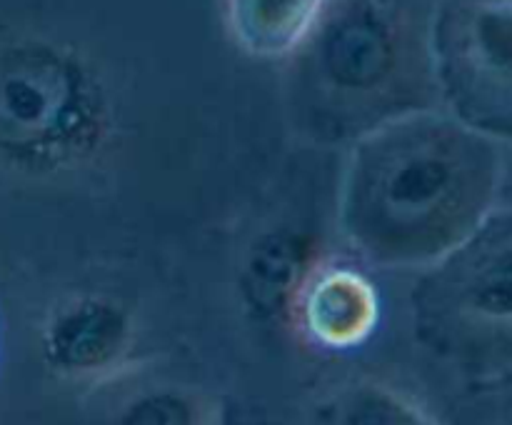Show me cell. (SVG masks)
Instances as JSON below:
<instances>
[{"instance_id":"1","label":"cell","mask_w":512,"mask_h":425,"mask_svg":"<svg viewBox=\"0 0 512 425\" xmlns=\"http://www.w3.org/2000/svg\"><path fill=\"white\" fill-rule=\"evenodd\" d=\"M493 140L445 110H403L360 135L345 170V238L378 265L430 268L490 213Z\"/></svg>"},{"instance_id":"2","label":"cell","mask_w":512,"mask_h":425,"mask_svg":"<svg viewBox=\"0 0 512 425\" xmlns=\"http://www.w3.org/2000/svg\"><path fill=\"white\" fill-rule=\"evenodd\" d=\"M413 303L420 335L440 353L512 373V210L485 215L430 265Z\"/></svg>"},{"instance_id":"3","label":"cell","mask_w":512,"mask_h":425,"mask_svg":"<svg viewBox=\"0 0 512 425\" xmlns=\"http://www.w3.org/2000/svg\"><path fill=\"white\" fill-rule=\"evenodd\" d=\"M428 50L445 110L512 143V0H433Z\"/></svg>"},{"instance_id":"4","label":"cell","mask_w":512,"mask_h":425,"mask_svg":"<svg viewBox=\"0 0 512 425\" xmlns=\"http://www.w3.org/2000/svg\"><path fill=\"white\" fill-rule=\"evenodd\" d=\"M300 318L313 340L328 348H353L378 325L375 285L348 265L318 268L298 298Z\"/></svg>"},{"instance_id":"5","label":"cell","mask_w":512,"mask_h":425,"mask_svg":"<svg viewBox=\"0 0 512 425\" xmlns=\"http://www.w3.org/2000/svg\"><path fill=\"white\" fill-rule=\"evenodd\" d=\"M330 0H223L228 35L258 60L293 58Z\"/></svg>"},{"instance_id":"6","label":"cell","mask_w":512,"mask_h":425,"mask_svg":"<svg viewBox=\"0 0 512 425\" xmlns=\"http://www.w3.org/2000/svg\"><path fill=\"white\" fill-rule=\"evenodd\" d=\"M125 320L103 300H80L53 320L48 330V355L58 368L90 373L120 353Z\"/></svg>"}]
</instances>
